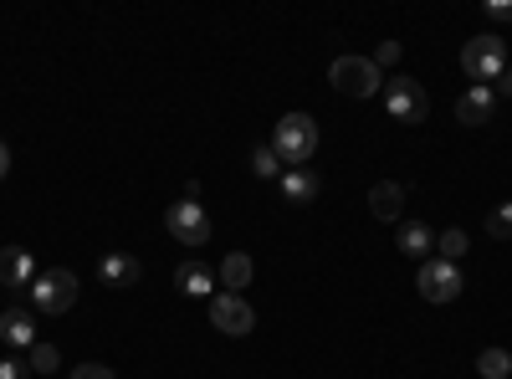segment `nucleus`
<instances>
[{"label": "nucleus", "instance_id": "9d476101", "mask_svg": "<svg viewBox=\"0 0 512 379\" xmlns=\"http://www.w3.org/2000/svg\"><path fill=\"white\" fill-rule=\"evenodd\" d=\"M139 257H128V251H108V257L98 262V282L103 287H134L139 282Z\"/></svg>", "mask_w": 512, "mask_h": 379}, {"label": "nucleus", "instance_id": "0eeeda50", "mask_svg": "<svg viewBox=\"0 0 512 379\" xmlns=\"http://www.w3.org/2000/svg\"><path fill=\"white\" fill-rule=\"evenodd\" d=\"M210 323H216L226 339H246V333L256 328V313H251V303L241 298V292H216V298H210Z\"/></svg>", "mask_w": 512, "mask_h": 379}, {"label": "nucleus", "instance_id": "cd10ccee", "mask_svg": "<svg viewBox=\"0 0 512 379\" xmlns=\"http://www.w3.org/2000/svg\"><path fill=\"white\" fill-rule=\"evenodd\" d=\"M502 98H512V67L502 72Z\"/></svg>", "mask_w": 512, "mask_h": 379}, {"label": "nucleus", "instance_id": "aec40b11", "mask_svg": "<svg viewBox=\"0 0 512 379\" xmlns=\"http://www.w3.org/2000/svg\"><path fill=\"white\" fill-rule=\"evenodd\" d=\"M26 364H31V374H52V369L62 364V354H57L52 344H31V359H26Z\"/></svg>", "mask_w": 512, "mask_h": 379}, {"label": "nucleus", "instance_id": "4be33fe9", "mask_svg": "<svg viewBox=\"0 0 512 379\" xmlns=\"http://www.w3.org/2000/svg\"><path fill=\"white\" fill-rule=\"evenodd\" d=\"M487 231H492L497 241H512V200H502L492 216H487Z\"/></svg>", "mask_w": 512, "mask_h": 379}, {"label": "nucleus", "instance_id": "7ed1b4c3", "mask_svg": "<svg viewBox=\"0 0 512 379\" xmlns=\"http://www.w3.org/2000/svg\"><path fill=\"white\" fill-rule=\"evenodd\" d=\"M31 292V308L36 313H67L72 303H77V277L67 272V267H52V272H36V282L26 287Z\"/></svg>", "mask_w": 512, "mask_h": 379}, {"label": "nucleus", "instance_id": "f3484780", "mask_svg": "<svg viewBox=\"0 0 512 379\" xmlns=\"http://www.w3.org/2000/svg\"><path fill=\"white\" fill-rule=\"evenodd\" d=\"M251 257H246V251H231V257L221 262V287L226 292H241V287H251Z\"/></svg>", "mask_w": 512, "mask_h": 379}, {"label": "nucleus", "instance_id": "39448f33", "mask_svg": "<svg viewBox=\"0 0 512 379\" xmlns=\"http://www.w3.org/2000/svg\"><path fill=\"white\" fill-rule=\"evenodd\" d=\"M384 113H390L395 123H425L431 98H425V88L415 77H395V82H384Z\"/></svg>", "mask_w": 512, "mask_h": 379}, {"label": "nucleus", "instance_id": "6ab92c4d", "mask_svg": "<svg viewBox=\"0 0 512 379\" xmlns=\"http://www.w3.org/2000/svg\"><path fill=\"white\" fill-rule=\"evenodd\" d=\"M251 170L262 175V180H282V175H287V164L277 159L272 144H262V149H251Z\"/></svg>", "mask_w": 512, "mask_h": 379}, {"label": "nucleus", "instance_id": "a211bd4d", "mask_svg": "<svg viewBox=\"0 0 512 379\" xmlns=\"http://www.w3.org/2000/svg\"><path fill=\"white\" fill-rule=\"evenodd\" d=\"M477 374L482 379H507L512 374V354L507 349H482L477 354Z\"/></svg>", "mask_w": 512, "mask_h": 379}, {"label": "nucleus", "instance_id": "f8f14e48", "mask_svg": "<svg viewBox=\"0 0 512 379\" xmlns=\"http://www.w3.org/2000/svg\"><path fill=\"white\" fill-rule=\"evenodd\" d=\"M0 282H6V287H31L36 282V267H31L26 246H6V251H0Z\"/></svg>", "mask_w": 512, "mask_h": 379}, {"label": "nucleus", "instance_id": "1a4fd4ad", "mask_svg": "<svg viewBox=\"0 0 512 379\" xmlns=\"http://www.w3.org/2000/svg\"><path fill=\"white\" fill-rule=\"evenodd\" d=\"M497 108V88H487V82H472L461 98H456V123H466V129H482V123L492 118Z\"/></svg>", "mask_w": 512, "mask_h": 379}, {"label": "nucleus", "instance_id": "ddd939ff", "mask_svg": "<svg viewBox=\"0 0 512 379\" xmlns=\"http://www.w3.org/2000/svg\"><path fill=\"white\" fill-rule=\"evenodd\" d=\"M175 287L185 292V298H216V277H210L205 262H180L175 267Z\"/></svg>", "mask_w": 512, "mask_h": 379}, {"label": "nucleus", "instance_id": "6e6552de", "mask_svg": "<svg viewBox=\"0 0 512 379\" xmlns=\"http://www.w3.org/2000/svg\"><path fill=\"white\" fill-rule=\"evenodd\" d=\"M164 226H169V236L185 241V246H205L210 241V216H205V205H195V200L169 205L164 210Z\"/></svg>", "mask_w": 512, "mask_h": 379}, {"label": "nucleus", "instance_id": "4468645a", "mask_svg": "<svg viewBox=\"0 0 512 379\" xmlns=\"http://www.w3.org/2000/svg\"><path fill=\"white\" fill-rule=\"evenodd\" d=\"M369 210H374V221H400V210H405V185L379 180V185L369 190Z\"/></svg>", "mask_w": 512, "mask_h": 379}, {"label": "nucleus", "instance_id": "2eb2a0df", "mask_svg": "<svg viewBox=\"0 0 512 379\" xmlns=\"http://www.w3.org/2000/svg\"><path fill=\"white\" fill-rule=\"evenodd\" d=\"M277 185H282V195H287L292 205H308V200H318V175L308 170V164H303V170H287Z\"/></svg>", "mask_w": 512, "mask_h": 379}, {"label": "nucleus", "instance_id": "dca6fc26", "mask_svg": "<svg viewBox=\"0 0 512 379\" xmlns=\"http://www.w3.org/2000/svg\"><path fill=\"white\" fill-rule=\"evenodd\" d=\"M400 251H405V257H415V262H425V257L436 251V236H431V226L405 221V226H400Z\"/></svg>", "mask_w": 512, "mask_h": 379}, {"label": "nucleus", "instance_id": "f03ea898", "mask_svg": "<svg viewBox=\"0 0 512 379\" xmlns=\"http://www.w3.org/2000/svg\"><path fill=\"white\" fill-rule=\"evenodd\" d=\"M461 67H466V77H472V82H487V88H492V77L507 72V41L492 36V31L487 36H472L461 47Z\"/></svg>", "mask_w": 512, "mask_h": 379}, {"label": "nucleus", "instance_id": "423d86ee", "mask_svg": "<svg viewBox=\"0 0 512 379\" xmlns=\"http://www.w3.org/2000/svg\"><path fill=\"white\" fill-rule=\"evenodd\" d=\"M415 287H420L425 303H456L466 282H461V267H451V262H441V257H425Z\"/></svg>", "mask_w": 512, "mask_h": 379}, {"label": "nucleus", "instance_id": "b1692460", "mask_svg": "<svg viewBox=\"0 0 512 379\" xmlns=\"http://www.w3.org/2000/svg\"><path fill=\"white\" fill-rule=\"evenodd\" d=\"M0 379H31V364H21V359H0Z\"/></svg>", "mask_w": 512, "mask_h": 379}, {"label": "nucleus", "instance_id": "5701e85b", "mask_svg": "<svg viewBox=\"0 0 512 379\" xmlns=\"http://www.w3.org/2000/svg\"><path fill=\"white\" fill-rule=\"evenodd\" d=\"M400 52H405L400 41H379V52H374V67H379V72H384V67H395V62H400Z\"/></svg>", "mask_w": 512, "mask_h": 379}, {"label": "nucleus", "instance_id": "393cba45", "mask_svg": "<svg viewBox=\"0 0 512 379\" xmlns=\"http://www.w3.org/2000/svg\"><path fill=\"white\" fill-rule=\"evenodd\" d=\"M72 379H118L108 364H82V369H72Z\"/></svg>", "mask_w": 512, "mask_h": 379}, {"label": "nucleus", "instance_id": "bb28decb", "mask_svg": "<svg viewBox=\"0 0 512 379\" xmlns=\"http://www.w3.org/2000/svg\"><path fill=\"white\" fill-rule=\"evenodd\" d=\"M6 170H11V144L0 139V180H6Z\"/></svg>", "mask_w": 512, "mask_h": 379}, {"label": "nucleus", "instance_id": "9b49d317", "mask_svg": "<svg viewBox=\"0 0 512 379\" xmlns=\"http://www.w3.org/2000/svg\"><path fill=\"white\" fill-rule=\"evenodd\" d=\"M0 339H6L11 349H31L36 344V318L26 308H6L0 313Z\"/></svg>", "mask_w": 512, "mask_h": 379}, {"label": "nucleus", "instance_id": "20e7f679", "mask_svg": "<svg viewBox=\"0 0 512 379\" xmlns=\"http://www.w3.org/2000/svg\"><path fill=\"white\" fill-rule=\"evenodd\" d=\"M328 82L344 98H374L379 93V67H374V57H338L333 67H328Z\"/></svg>", "mask_w": 512, "mask_h": 379}, {"label": "nucleus", "instance_id": "412c9836", "mask_svg": "<svg viewBox=\"0 0 512 379\" xmlns=\"http://www.w3.org/2000/svg\"><path fill=\"white\" fill-rule=\"evenodd\" d=\"M436 251H441V262H451V267H456V262L466 257V231H446V236L436 241Z\"/></svg>", "mask_w": 512, "mask_h": 379}, {"label": "nucleus", "instance_id": "f257e3e1", "mask_svg": "<svg viewBox=\"0 0 512 379\" xmlns=\"http://www.w3.org/2000/svg\"><path fill=\"white\" fill-rule=\"evenodd\" d=\"M272 149H277V159L287 164V170H303V164L318 154V123H313L308 113H287V118H277Z\"/></svg>", "mask_w": 512, "mask_h": 379}, {"label": "nucleus", "instance_id": "a878e982", "mask_svg": "<svg viewBox=\"0 0 512 379\" xmlns=\"http://www.w3.org/2000/svg\"><path fill=\"white\" fill-rule=\"evenodd\" d=\"M487 16L502 21V26H512V0H487Z\"/></svg>", "mask_w": 512, "mask_h": 379}]
</instances>
